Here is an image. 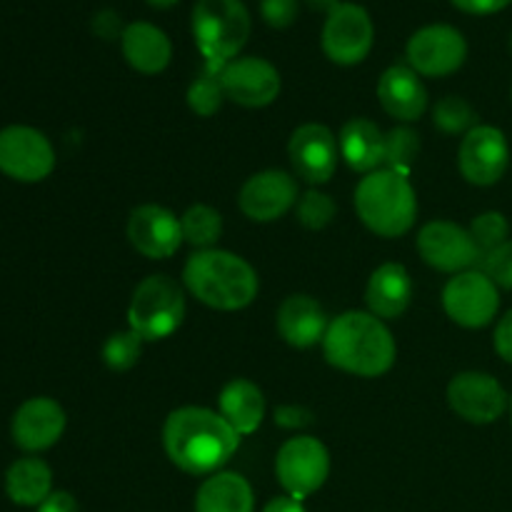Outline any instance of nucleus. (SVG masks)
Listing matches in <instances>:
<instances>
[{
  "label": "nucleus",
  "instance_id": "obj_1",
  "mask_svg": "<svg viewBox=\"0 0 512 512\" xmlns=\"http://www.w3.org/2000/svg\"><path fill=\"white\" fill-rule=\"evenodd\" d=\"M240 435L220 413L198 405L173 410L163 425V448L188 475H215L235 455Z\"/></svg>",
  "mask_w": 512,
  "mask_h": 512
},
{
  "label": "nucleus",
  "instance_id": "obj_2",
  "mask_svg": "<svg viewBox=\"0 0 512 512\" xmlns=\"http://www.w3.org/2000/svg\"><path fill=\"white\" fill-rule=\"evenodd\" d=\"M323 353L333 368L358 378H380L395 365V338L373 313L348 310L330 320Z\"/></svg>",
  "mask_w": 512,
  "mask_h": 512
},
{
  "label": "nucleus",
  "instance_id": "obj_3",
  "mask_svg": "<svg viewBox=\"0 0 512 512\" xmlns=\"http://www.w3.org/2000/svg\"><path fill=\"white\" fill-rule=\"evenodd\" d=\"M193 298L215 310H243L258 298L260 280L253 265L230 250H195L183 268Z\"/></svg>",
  "mask_w": 512,
  "mask_h": 512
},
{
  "label": "nucleus",
  "instance_id": "obj_4",
  "mask_svg": "<svg viewBox=\"0 0 512 512\" xmlns=\"http://www.w3.org/2000/svg\"><path fill=\"white\" fill-rule=\"evenodd\" d=\"M355 210L368 230L380 238H400L418 218V198L410 178L380 168L365 175L355 188Z\"/></svg>",
  "mask_w": 512,
  "mask_h": 512
},
{
  "label": "nucleus",
  "instance_id": "obj_5",
  "mask_svg": "<svg viewBox=\"0 0 512 512\" xmlns=\"http://www.w3.org/2000/svg\"><path fill=\"white\" fill-rule=\"evenodd\" d=\"M193 38L205 68L223 70L250 38V13L243 0H198L193 8Z\"/></svg>",
  "mask_w": 512,
  "mask_h": 512
},
{
  "label": "nucleus",
  "instance_id": "obj_6",
  "mask_svg": "<svg viewBox=\"0 0 512 512\" xmlns=\"http://www.w3.org/2000/svg\"><path fill=\"white\" fill-rule=\"evenodd\" d=\"M185 293L168 275H148L128 305V325L145 343H155L183 325Z\"/></svg>",
  "mask_w": 512,
  "mask_h": 512
},
{
  "label": "nucleus",
  "instance_id": "obj_7",
  "mask_svg": "<svg viewBox=\"0 0 512 512\" xmlns=\"http://www.w3.org/2000/svg\"><path fill=\"white\" fill-rule=\"evenodd\" d=\"M275 475L290 498L303 500L318 493L330 475L328 448L310 435L285 440L275 458Z\"/></svg>",
  "mask_w": 512,
  "mask_h": 512
},
{
  "label": "nucleus",
  "instance_id": "obj_8",
  "mask_svg": "<svg viewBox=\"0 0 512 512\" xmlns=\"http://www.w3.org/2000/svg\"><path fill=\"white\" fill-rule=\"evenodd\" d=\"M405 58L418 75L443 78L463 68L468 58V40L448 23L425 25L410 35L405 45Z\"/></svg>",
  "mask_w": 512,
  "mask_h": 512
},
{
  "label": "nucleus",
  "instance_id": "obj_9",
  "mask_svg": "<svg viewBox=\"0 0 512 512\" xmlns=\"http://www.w3.org/2000/svg\"><path fill=\"white\" fill-rule=\"evenodd\" d=\"M375 25L368 10L358 3H340L328 13L323 25L325 55L338 65H358L373 50Z\"/></svg>",
  "mask_w": 512,
  "mask_h": 512
},
{
  "label": "nucleus",
  "instance_id": "obj_10",
  "mask_svg": "<svg viewBox=\"0 0 512 512\" xmlns=\"http://www.w3.org/2000/svg\"><path fill=\"white\" fill-rule=\"evenodd\" d=\"M443 308L448 318L463 328H485L500 310L498 285L483 270L453 275L443 290Z\"/></svg>",
  "mask_w": 512,
  "mask_h": 512
},
{
  "label": "nucleus",
  "instance_id": "obj_11",
  "mask_svg": "<svg viewBox=\"0 0 512 512\" xmlns=\"http://www.w3.org/2000/svg\"><path fill=\"white\" fill-rule=\"evenodd\" d=\"M55 168V150L40 130L8 125L0 130V170L18 183H40Z\"/></svg>",
  "mask_w": 512,
  "mask_h": 512
},
{
  "label": "nucleus",
  "instance_id": "obj_12",
  "mask_svg": "<svg viewBox=\"0 0 512 512\" xmlns=\"http://www.w3.org/2000/svg\"><path fill=\"white\" fill-rule=\"evenodd\" d=\"M415 245H418L423 263L440 270V273L458 275L483 263V253H480L470 230L460 228L458 223H450V220L425 223L420 228Z\"/></svg>",
  "mask_w": 512,
  "mask_h": 512
},
{
  "label": "nucleus",
  "instance_id": "obj_13",
  "mask_svg": "<svg viewBox=\"0 0 512 512\" xmlns=\"http://www.w3.org/2000/svg\"><path fill=\"white\" fill-rule=\"evenodd\" d=\"M448 405L465 423L490 425L503 418L510 398L493 375L465 370L448 383Z\"/></svg>",
  "mask_w": 512,
  "mask_h": 512
},
{
  "label": "nucleus",
  "instance_id": "obj_14",
  "mask_svg": "<svg viewBox=\"0 0 512 512\" xmlns=\"http://www.w3.org/2000/svg\"><path fill=\"white\" fill-rule=\"evenodd\" d=\"M510 165V145L503 130L493 125H475L460 143L458 168L470 185L488 188L500 183Z\"/></svg>",
  "mask_w": 512,
  "mask_h": 512
},
{
  "label": "nucleus",
  "instance_id": "obj_15",
  "mask_svg": "<svg viewBox=\"0 0 512 512\" xmlns=\"http://www.w3.org/2000/svg\"><path fill=\"white\" fill-rule=\"evenodd\" d=\"M225 98L243 108H265L280 95V73L270 60L238 55L220 70Z\"/></svg>",
  "mask_w": 512,
  "mask_h": 512
},
{
  "label": "nucleus",
  "instance_id": "obj_16",
  "mask_svg": "<svg viewBox=\"0 0 512 512\" xmlns=\"http://www.w3.org/2000/svg\"><path fill=\"white\" fill-rule=\"evenodd\" d=\"M288 155L300 180L310 185H323L333 178L335 168H338V138L328 125L305 123L290 135Z\"/></svg>",
  "mask_w": 512,
  "mask_h": 512
},
{
  "label": "nucleus",
  "instance_id": "obj_17",
  "mask_svg": "<svg viewBox=\"0 0 512 512\" xmlns=\"http://www.w3.org/2000/svg\"><path fill=\"white\" fill-rule=\"evenodd\" d=\"M298 183L285 170H263L250 175L238 195V205L253 223H273L298 205Z\"/></svg>",
  "mask_w": 512,
  "mask_h": 512
},
{
  "label": "nucleus",
  "instance_id": "obj_18",
  "mask_svg": "<svg viewBox=\"0 0 512 512\" xmlns=\"http://www.w3.org/2000/svg\"><path fill=\"white\" fill-rule=\"evenodd\" d=\"M128 240L140 255L150 260H165L178 253L183 240L180 218L163 205H140L128 218Z\"/></svg>",
  "mask_w": 512,
  "mask_h": 512
},
{
  "label": "nucleus",
  "instance_id": "obj_19",
  "mask_svg": "<svg viewBox=\"0 0 512 512\" xmlns=\"http://www.w3.org/2000/svg\"><path fill=\"white\" fill-rule=\"evenodd\" d=\"M15 445L25 453L48 450L63 438L65 410L53 398H30L15 410L10 425Z\"/></svg>",
  "mask_w": 512,
  "mask_h": 512
},
{
  "label": "nucleus",
  "instance_id": "obj_20",
  "mask_svg": "<svg viewBox=\"0 0 512 512\" xmlns=\"http://www.w3.org/2000/svg\"><path fill=\"white\" fill-rule=\"evenodd\" d=\"M280 338L293 348H313L323 343L330 328L328 313L310 295H288L275 315Z\"/></svg>",
  "mask_w": 512,
  "mask_h": 512
},
{
  "label": "nucleus",
  "instance_id": "obj_21",
  "mask_svg": "<svg viewBox=\"0 0 512 512\" xmlns=\"http://www.w3.org/2000/svg\"><path fill=\"white\" fill-rule=\"evenodd\" d=\"M378 100L388 115L415 123L428 110V90L410 65H390L378 80Z\"/></svg>",
  "mask_w": 512,
  "mask_h": 512
},
{
  "label": "nucleus",
  "instance_id": "obj_22",
  "mask_svg": "<svg viewBox=\"0 0 512 512\" xmlns=\"http://www.w3.org/2000/svg\"><path fill=\"white\" fill-rule=\"evenodd\" d=\"M120 48H123L130 68L145 75L163 73L173 58V43L165 30L148 20H135V23L125 25L123 35H120Z\"/></svg>",
  "mask_w": 512,
  "mask_h": 512
},
{
  "label": "nucleus",
  "instance_id": "obj_23",
  "mask_svg": "<svg viewBox=\"0 0 512 512\" xmlns=\"http://www.w3.org/2000/svg\"><path fill=\"white\" fill-rule=\"evenodd\" d=\"M413 290V278L403 265L385 263L370 275L368 288H365V303L375 318L395 320L410 308Z\"/></svg>",
  "mask_w": 512,
  "mask_h": 512
},
{
  "label": "nucleus",
  "instance_id": "obj_24",
  "mask_svg": "<svg viewBox=\"0 0 512 512\" xmlns=\"http://www.w3.org/2000/svg\"><path fill=\"white\" fill-rule=\"evenodd\" d=\"M340 158L355 173H373L380 170L385 158V133L368 118H353L340 128L338 135Z\"/></svg>",
  "mask_w": 512,
  "mask_h": 512
},
{
  "label": "nucleus",
  "instance_id": "obj_25",
  "mask_svg": "<svg viewBox=\"0 0 512 512\" xmlns=\"http://www.w3.org/2000/svg\"><path fill=\"white\" fill-rule=\"evenodd\" d=\"M218 413L230 423L238 435H250L260 428L265 418V395L255 383L235 378L220 390Z\"/></svg>",
  "mask_w": 512,
  "mask_h": 512
},
{
  "label": "nucleus",
  "instance_id": "obj_26",
  "mask_svg": "<svg viewBox=\"0 0 512 512\" xmlns=\"http://www.w3.org/2000/svg\"><path fill=\"white\" fill-rule=\"evenodd\" d=\"M253 488L240 473L208 475L195 495V512H253Z\"/></svg>",
  "mask_w": 512,
  "mask_h": 512
},
{
  "label": "nucleus",
  "instance_id": "obj_27",
  "mask_svg": "<svg viewBox=\"0 0 512 512\" xmlns=\"http://www.w3.org/2000/svg\"><path fill=\"white\" fill-rule=\"evenodd\" d=\"M5 493L15 505L38 508L53 493V473L40 458H20L5 473Z\"/></svg>",
  "mask_w": 512,
  "mask_h": 512
},
{
  "label": "nucleus",
  "instance_id": "obj_28",
  "mask_svg": "<svg viewBox=\"0 0 512 512\" xmlns=\"http://www.w3.org/2000/svg\"><path fill=\"white\" fill-rule=\"evenodd\" d=\"M180 228L185 243L193 245L195 250H210L223 235V215L210 205H193L180 218Z\"/></svg>",
  "mask_w": 512,
  "mask_h": 512
},
{
  "label": "nucleus",
  "instance_id": "obj_29",
  "mask_svg": "<svg viewBox=\"0 0 512 512\" xmlns=\"http://www.w3.org/2000/svg\"><path fill=\"white\" fill-rule=\"evenodd\" d=\"M420 153V135L415 133L408 125H398L390 133H385V158L383 165L388 170L410 178V170H413L415 160Z\"/></svg>",
  "mask_w": 512,
  "mask_h": 512
},
{
  "label": "nucleus",
  "instance_id": "obj_30",
  "mask_svg": "<svg viewBox=\"0 0 512 512\" xmlns=\"http://www.w3.org/2000/svg\"><path fill=\"white\" fill-rule=\"evenodd\" d=\"M185 98H188L190 110L195 115H200V118H210V115L218 113L225 100L223 83H220V70H210L203 65L200 75H195V80L190 83Z\"/></svg>",
  "mask_w": 512,
  "mask_h": 512
},
{
  "label": "nucleus",
  "instance_id": "obj_31",
  "mask_svg": "<svg viewBox=\"0 0 512 512\" xmlns=\"http://www.w3.org/2000/svg\"><path fill=\"white\" fill-rule=\"evenodd\" d=\"M433 123L435 128L448 135H468L475 128V123H478V113H475V108L465 98L448 95V98H443L433 108Z\"/></svg>",
  "mask_w": 512,
  "mask_h": 512
},
{
  "label": "nucleus",
  "instance_id": "obj_32",
  "mask_svg": "<svg viewBox=\"0 0 512 512\" xmlns=\"http://www.w3.org/2000/svg\"><path fill=\"white\" fill-rule=\"evenodd\" d=\"M143 343L138 333L133 330H120V333H113L103 345V363L108 365L113 373H125V370L135 368L143 355Z\"/></svg>",
  "mask_w": 512,
  "mask_h": 512
},
{
  "label": "nucleus",
  "instance_id": "obj_33",
  "mask_svg": "<svg viewBox=\"0 0 512 512\" xmlns=\"http://www.w3.org/2000/svg\"><path fill=\"white\" fill-rule=\"evenodd\" d=\"M468 230L485 258V255L493 253L495 248L508 243L510 223L503 213H498V210H488V213H480L478 218H473V223H470Z\"/></svg>",
  "mask_w": 512,
  "mask_h": 512
},
{
  "label": "nucleus",
  "instance_id": "obj_34",
  "mask_svg": "<svg viewBox=\"0 0 512 512\" xmlns=\"http://www.w3.org/2000/svg\"><path fill=\"white\" fill-rule=\"evenodd\" d=\"M335 210H338L335 200L328 193H320V190H308L305 195H300L298 205H295L298 223L308 230H323L325 225L333 223Z\"/></svg>",
  "mask_w": 512,
  "mask_h": 512
},
{
  "label": "nucleus",
  "instance_id": "obj_35",
  "mask_svg": "<svg viewBox=\"0 0 512 512\" xmlns=\"http://www.w3.org/2000/svg\"><path fill=\"white\" fill-rule=\"evenodd\" d=\"M483 273L493 280L498 288L512 290V240L495 248L483 258Z\"/></svg>",
  "mask_w": 512,
  "mask_h": 512
},
{
  "label": "nucleus",
  "instance_id": "obj_36",
  "mask_svg": "<svg viewBox=\"0 0 512 512\" xmlns=\"http://www.w3.org/2000/svg\"><path fill=\"white\" fill-rule=\"evenodd\" d=\"M260 15L270 28H290L298 18V0H260Z\"/></svg>",
  "mask_w": 512,
  "mask_h": 512
},
{
  "label": "nucleus",
  "instance_id": "obj_37",
  "mask_svg": "<svg viewBox=\"0 0 512 512\" xmlns=\"http://www.w3.org/2000/svg\"><path fill=\"white\" fill-rule=\"evenodd\" d=\"M93 30L100 35V38L113 40L123 35L125 25L120 23V15L115 13V10H100V13H95L93 18Z\"/></svg>",
  "mask_w": 512,
  "mask_h": 512
},
{
  "label": "nucleus",
  "instance_id": "obj_38",
  "mask_svg": "<svg viewBox=\"0 0 512 512\" xmlns=\"http://www.w3.org/2000/svg\"><path fill=\"white\" fill-rule=\"evenodd\" d=\"M495 350L505 363L512 365V310L500 318L498 328H495Z\"/></svg>",
  "mask_w": 512,
  "mask_h": 512
},
{
  "label": "nucleus",
  "instance_id": "obj_39",
  "mask_svg": "<svg viewBox=\"0 0 512 512\" xmlns=\"http://www.w3.org/2000/svg\"><path fill=\"white\" fill-rule=\"evenodd\" d=\"M275 423L283 425V428H303V425L313 423V415L298 405H280L275 410Z\"/></svg>",
  "mask_w": 512,
  "mask_h": 512
},
{
  "label": "nucleus",
  "instance_id": "obj_40",
  "mask_svg": "<svg viewBox=\"0 0 512 512\" xmlns=\"http://www.w3.org/2000/svg\"><path fill=\"white\" fill-rule=\"evenodd\" d=\"M512 0H453L455 8H460L463 13L470 15H490L498 13V10L508 8Z\"/></svg>",
  "mask_w": 512,
  "mask_h": 512
},
{
  "label": "nucleus",
  "instance_id": "obj_41",
  "mask_svg": "<svg viewBox=\"0 0 512 512\" xmlns=\"http://www.w3.org/2000/svg\"><path fill=\"white\" fill-rule=\"evenodd\" d=\"M38 512H80V508L73 495L65 493V490H55L38 505Z\"/></svg>",
  "mask_w": 512,
  "mask_h": 512
},
{
  "label": "nucleus",
  "instance_id": "obj_42",
  "mask_svg": "<svg viewBox=\"0 0 512 512\" xmlns=\"http://www.w3.org/2000/svg\"><path fill=\"white\" fill-rule=\"evenodd\" d=\"M263 512H305L303 503L290 495H280V498H273L268 505H265Z\"/></svg>",
  "mask_w": 512,
  "mask_h": 512
},
{
  "label": "nucleus",
  "instance_id": "obj_43",
  "mask_svg": "<svg viewBox=\"0 0 512 512\" xmlns=\"http://www.w3.org/2000/svg\"><path fill=\"white\" fill-rule=\"evenodd\" d=\"M305 3H308L313 10H325V13H330V10H333L335 5L343 3V0H305Z\"/></svg>",
  "mask_w": 512,
  "mask_h": 512
},
{
  "label": "nucleus",
  "instance_id": "obj_44",
  "mask_svg": "<svg viewBox=\"0 0 512 512\" xmlns=\"http://www.w3.org/2000/svg\"><path fill=\"white\" fill-rule=\"evenodd\" d=\"M145 3H148V5H153V8H160V10H165V8H173V5L178 3V0H145Z\"/></svg>",
  "mask_w": 512,
  "mask_h": 512
},
{
  "label": "nucleus",
  "instance_id": "obj_45",
  "mask_svg": "<svg viewBox=\"0 0 512 512\" xmlns=\"http://www.w3.org/2000/svg\"><path fill=\"white\" fill-rule=\"evenodd\" d=\"M510 418H512V395H510Z\"/></svg>",
  "mask_w": 512,
  "mask_h": 512
},
{
  "label": "nucleus",
  "instance_id": "obj_46",
  "mask_svg": "<svg viewBox=\"0 0 512 512\" xmlns=\"http://www.w3.org/2000/svg\"><path fill=\"white\" fill-rule=\"evenodd\" d=\"M510 50H512V35H510Z\"/></svg>",
  "mask_w": 512,
  "mask_h": 512
}]
</instances>
